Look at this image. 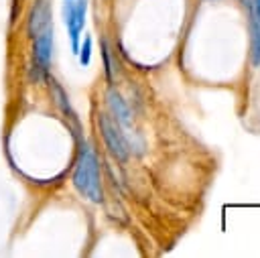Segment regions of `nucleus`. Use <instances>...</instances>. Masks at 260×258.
<instances>
[{
	"mask_svg": "<svg viewBox=\"0 0 260 258\" xmlns=\"http://www.w3.org/2000/svg\"><path fill=\"white\" fill-rule=\"evenodd\" d=\"M71 183L77 189V193L89 199L91 203L104 201L100 158L87 140H79V148H77V156H75V165L71 173Z\"/></svg>",
	"mask_w": 260,
	"mask_h": 258,
	"instance_id": "1",
	"label": "nucleus"
},
{
	"mask_svg": "<svg viewBox=\"0 0 260 258\" xmlns=\"http://www.w3.org/2000/svg\"><path fill=\"white\" fill-rule=\"evenodd\" d=\"M98 128L110 156L116 158L118 163H126L130 156V146L122 132V126L110 116V112H104V110L98 112Z\"/></svg>",
	"mask_w": 260,
	"mask_h": 258,
	"instance_id": "2",
	"label": "nucleus"
},
{
	"mask_svg": "<svg viewBox=\"0 0 260 258\" xmlns=\"http://www.w3.org/2000/svg\"><path fill=\"white\" fill-rule=\"evenodd\" d=\"M85 16H87V0H65L63 2V22L67 26L69 45L75 55L81 45V30L85 26Z\"/></svg>",
	"mask_w": 260,
	"mask_h": 258,
	"instance_id": "3",
	"label": "nucleus"
},
{
	"mask_svg": "<svg viewBox=\"0 0 260 258\" xmlns=\"http://www.w3.org/2000/svg\"><path fill=\"white\" fill-rule=\"evenodd\" d=\"M53 57V26L45 28L37 37H32V69L35 81L49 77V65Z\"/></svg>",
	"mask_w": 260,
	"mask_h": 258,
	"instance_id": "4",
	"label": "nucleus"
},
{
	"mask_svg": "<svg viewBox=\"0 0 260 258\" xmlns=\"http://www.w3.org/2000/svg\"><path fill=\"white\" fill-rule=\"evenodd\" d=\"M53 26V16H51V0H35L32 8L28 12V20H26V33L28 37H37L39 33H43L45 28Z\"/></svg>",
	"mask_w": 260,
	"mask_h": 258,
	"instance_id": "5",
	"label": "nucleus"
},
{
	"mask_svg": "<svg viewBox=\"0 0 260 258\" xmlns=\"http://www.w3.org/2000/svg\"><path fill=\"white\" fill-rule=\"evenodd\" d=\"M106 104H108L110 116H112L122 128H126V126L132 124V112H130L126 100L120 95V91H118L116 87H110V89L106 91Z\"/></svg>",
	"mask_w": 260,
	"mask_h": 258,
	"instance_id": "6",
	"label": "nucleus"
},
{
	"mask_svg": "<svg viewBox=\"0 0 260 258\" xmlns=\"http://www.w3.org/2000/svg\"><path fill=\"white\" fill-rule=\"evenodd\" d=\"M248 26H250V63L252 67H260V20H256L248 12Z\"/></svg>",
	"mask_w": 260,
	"mask_h": 258,
	"instance_id": "7",
	"label": "nucleus"
},
{
	"mask_svg": "<svg viewBox=\"0 0 260 258\" xmlns=\"http://www.w3.org/2000/svg\"><path fill=\"white\" fill-rule=\"evenodd\" d=\"M47 79H49V85H51V98L55 100V104L59 106V110H61L63 114H67L69 118H75V114H73V110H71V104H69V98H67L65 89H63L53 77H47Z\"/></svg>",
	"mask_w": 260,
	"mask_h": 258,
	"instance_id": "8",
	"label": "nucleus"
},
{
	"mask_svg": "<svg viewBox=\"0 0 260 258\" xmlns=\"http://www.w3.org/2000/svg\"><path fill=\"white\" fill-rule=\"evenodd\" d=\"M102 59H104L106 79L112 83L114 81V61H112V53H110V47H108V41L106 39H102Z\"/></svg>",
	"mask_w": 260,
	"mask_h": 258,
	"instance_id": "9",
	"label": "nucleus"
},
{
	"mask_svg": "<svg viewBox=\"0 0 260 258\" xmlns=\"http://www.w3.org/2000/svg\"><path fill=\"white\" fill-rule=\"evenodd\" d=\"M77 57H79V63L81 67H87L91 63V37H85L79 45V51H77Z\"/></svg>",
	"mask_w": 260,
	"mask_h": 258,
	"instance_id": "10",
	"label": "nucleus"
},
{
	"mask_svg": "<svg viewBox=\"0 0 260 258\" xmlns=\"http://www.w3.org/2000/svg\"><path fill=\"white\" fill-rule=\"evenodd\" d=\"M246 10H248L256 20H260V0H250V2L246 4Z\"/></svg>",
	"mask_w": 260,
	"mask_h": 258,
	"instance_id": "11",
	"label": "nucleus"
}]
</instances>
